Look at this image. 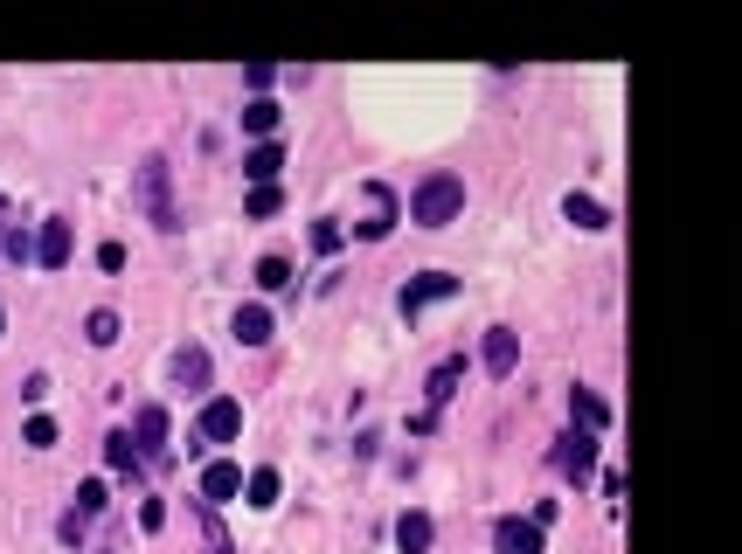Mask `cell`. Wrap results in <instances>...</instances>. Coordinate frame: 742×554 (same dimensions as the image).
Wrapping results in <instances>:
<instances>
[{"mask_svg":"<svg viewBox=\"0 0 742 554\" xmlns=\"http://www.w3.org/2000/svg\"><path fill=\"white\" fill-rule=\"evenodd\" d=\"M479 367H485L493 381H506V375L521 367V333H514V326H485V339H479Z\"/></svg>","mask_w":742,"mask_h":554,"instance_id":"5","label":"cell"},{"mask_svg":"<svg viewBox=\"0 0 742 554\" xmlns=\"http://www.w3.org/2000/svg\"><path fill=\"white\" fill-rule=\"evenodd\" d=\"M341 243H347V229H341L334 216H326V222H313V250H320V257H334Z\"/></svg>","mask_w":742,"mask_h":554,"instance_id":"26","label":"cell"},{"mask_svg":"<svg viewBox=\"0 0 742 554\" xmlns=\"http://www.w3.org/2000/svg\"><path fill=\"white\" fill-rule=\"evenodd\" d=\"M229 333H237L243 347H264V339H271V312H264V305H237V320H229Z\"/></svg>","mask_w":742,"mask_h":554,"instance_id":"13","label":"cell"},{"mask_svg":"<svg viewBox=\"0 0 742 554\" xmlns=\"http://www.w3.org/2000/svg\"><path fill=\"white\" fill-rule=\"evenodd\" d=\"M35 263H42V271H63V263H70V222H63V216L42 222V236H35Z\"/></svg>","mask_w":742,"mask_h":554,"instance_id":"10","label":"cell"},{"mask_svg":"<svg viewBox=\"0 0 742 554\" xmlns=\"http://www.w3.org/2000/svg\"><path fill=\"white\" fill-rule=\"evenodd\" d=\"M458 216H466V180L458 174H424L409 188V222L417 229H451Z\"/></svg>","mask_w":742,"mask_h":554,"instance_id":"2","label":"cell"},{"mask_svg":"<svg viewBox=\"0 0 742 554\" xmlns=\"http://www.w3.org/2000/svg\"><path fill=\"white\" fill-rule=\"evenodd\" d=\"M278 201H285L278 188H250V201H243V208H250V216H278Z\"/></svg>","mask_w":742,"mask_h":554,"instance_id":"27","label":"cell"},{"mask_svg":"<svg viewBox=\"0 0 742 554\" xmlns=\"http://www.w3.org/2000/svg\"><path fill=\"white\" fill-rule=\"evenodd\" d=\"M105 554H112V547H105Z\"/></svg>","mask_w":742,"mask_h":554,"instance_id":"33","label":"cell"},{"mask_svg":"<svg viewBox=\"0 0 742 554\" xmlns=\"http://www.w3.org/2000/svg\"><path fill=\"white\" fill-rule=\"evenodd\" d=\"M278 167H285V146H278V139L243 153V180H250V188H278Z\"/></svg>","mask_w":742,"mask_h":554,"instance_id":"9","label":"cell"},{"mask_svg":"<svg viewBox=\"0 0 742 554\" xmlns=\"http://www.w3.org/2000/svg\"><path fill=\"white\" fill-rule=\"evenodd\" d=\"M278 492H285V479H278L271 464H258V471H250V479H243V499H250V506H258V513H271V506H278Z\"/></svg>","mask_w":742,"mask_h":554,"instance_id":"14","label":"cell"},{"mask_svg":"<svg viewBox=\"0 0 742 554\" xmlns=\"http://www.w3.org/2000/svg\"><path fill=\"white\" fill-rule=\"evenodd\" d=\"M0 222H8V195H0Z\"/></svg>","mask_w":742,"mask_h":554,"instance_id":"31","label":"cell"},{"mask_svg":"<svg viewBox=\"0 0 742 554\" xmlns=\"http://www.w3.org/2000/svg\"><path fill=\"white\" fill-rule=\"evenodd\" d=\"M105 458H112V471H125V479H139V464H146L139 443H133V430H112L105 437Z\"/></svg>","mask_w":742,"mask_h":554,"instance_id":"16","label":"cell"},{"mask_svg":"<svg viewBox=\"0 0 742 554\" xmlns=\"http://www.w3.org/2000/svg\"><path fill=\"white\" fill-rule=\"evenodd\" d=\"M569 416H576V424L591 430V437L610 430V403H604V395H591V388H569Z\"/></svg>","mask_w":742,"mask_h":554,"instance_id":"11","label":"cell"},{"mask_svg":"<svg viewBox=\"0 0 742 554\" xmlns=\"http://www.w3.org/2000/svg\"><path fill=\"white\" fill-rule=\"evenodd\" d=\"M195 437H201V443H237V437H243V403H237V395H216V403H201Z\"/></svg>","mask_w":742,"mask_h":554,"instance_id":"4","label":"cell"},{"mask_svg":"<svg viewBox=\"0 0 742 554\" xmlns=\"http://www.w3.org/2000/svg\"><path fill=\"white\" fill-rule=\"evenodd\" d=\"M139 443H146V451H160V443H167V409L160 403L139 409Z\"/></svg>","mask_w":742,"mask_h":554,"instance_id":"22","label":"cell"},{"mask_svg":"<svg viewBox=\"0 0 742 554\" xmlns=\"http://www.w3.org/2000/svg\"><path fill=\"white\" fill-rule=\"evenodd\" d=\"M458 375H466V360H445L438 375H430V416H438V409L451 403V395H458Z\"/></svg>","mask_w":742,"mask_h":554,"instance_id":"20","label":"cell"},{"mask_svg":"<svg viewBox=\"0 0 742 554\" xmlns=\"http://www.w3.org/2000/svg\"><path fill=\"white\" fill-rule=\"evenodd\" d=\"M562 216H569L576 229H610V216H604V201H591V195H569V201H562Z\"/></svg>","mask_w":742,"mask_h":554,"instance_id":"19","label":"cell"},{"mask_svg":"<svg viewBox=\"0 0 742 554\" xmlns=\"http://www.w3.org/2000/svg\"><path fill=\"white\" fill-rule=\"evenodd\" d=\"M105 479H84V485H76V520H97V513H105Z\"/></svg>","mask_w":742,"mask_h":554,"instance_id":"24","label":"cell"},{"mask_svg":"<svg viewBox=\"0 0 742 554\" xmlns=\"http://www.w3.org/2000/svg\"><path fill=\"white\" fill-rule=\"evenodd\" d=\"M0 250H8L14 263H35V236H21V229H8V243H0Z\"/></svg>","mask_w":742,"mask_h":554,"instance_id":"28","label":"cell"},{"mask_svg":"<svg viewBox=\"0 0 742 554\" xmlns=\"http://www.w3.org/2000/svg\"><path fill=\"white\" fill-rule=\"evenodd\" d=\"M133 208L153 222V229H181V208H174V167L160 160V153H146L139 160V174H133Z\"/></svg>","mask_w":742,"mask_h":554,"instance_id":"1","label":"cell"},{"mask_svg":"<svg viewBox=\"0 0 742 554\" xmlns=\"http://www.w3.org/2000/svg\"><path fill=\"white\" fill-rule=\"evenodd\" d=\"M493 547H500V554H542V526L506 513V520H493Z\"/></svg>","mask_w":742,"mask_h":554,"instance_id":"8","label":"cell"},{"mask_svg":"<svg viewBox=\"0 0 742 554\" xmlns=\"http://www.w3.org/2000/svg\"><path fill=\"white\" fill-rule=\"evenodd\" d=\"M84 526H91V520H76V513H63V520H56V534H63V547H76V541H84Z\"/></svg>","mask_w":742,"mask_h":554,"instance_id":"30","label":"cell"},{"mask_svg":"<svg viewBox=\"0 0 742 554\" xmlns=\"http://www.w3.org/2000/svg\"><path fill=\"white\" fill-rule=\"evenodd\" d=\"M243 84H250V91H258V97H264V91L278 84V70H271V63H250V70H243Z\"/></svg>","mask_w":742,"mask_h":554,"instance_id":"29","label":"cell"},{"mask_svg":"<svg viewBox=\"0 0 742 554\" xmlns=\"http://www.w3.org/2000/svg\"><path fill=\"white\" fill-rule=\"evenodd\" d=\"M368 201H375V216L362 222V236H368V243H382V236L396 229V195L389 188H368Z\"/></svg>","mask_w":742,"mask_h":554,"instance_id":"17","label":"cell"},{"mask_svg":"<svg viewBox=\"0 0 742 554\" xmlns=\"http://www.w3.org/2000/svg\"><path fill=\"white\" fill-rule=\"evenodd\" d=\"M174 381H181V388H209V354L181 347V354H174Z\"/></svg>","mask_w":742,"mask_h":554,"instance_id":"18","label":"cell"},{"mask_svg":"<svg viewBox=\"0 0 742 554\" xmlns=\"http://www.w3.org/2000/svg\"><path fill=\"white\" fill-rule=\"evenodd\" d=\"M430 541H438L430 513H403V520H396V547H403V554H430Z\"/></svg>","mask_w":742,"mask_h":554,"instance_id":"12","label":"cell"},{"mask_svg":"<svg viewBox=\"0 0 742 554\" xmlns=\"http://www.w3.org/2000/svg\"><path fill=\"white\" fill-rule=\"evenodd\" d=\"M237 492H243V464H229V458L201 464V499H209V506H229Z\"/></svg>","mask_w":742,"mask_h":554,"instance_id":"7","label":"cell"},{"mask_svg":"<svg viewBox=\"0 0 742 554\" xmlns=\"http://www.w3.org/2000/svg\"><path fill=\"white\" fill-rule=\"evenodd\" d=\"M555 471H562L569 485H591V479H597V437H591V430L555 437Z\"/></svg>","mask_w":742,"mask_h":554,"instance_id":"3","label":"cell"},{"mask_svg":"<svg viewBox=\"0 0 742 554\" xmlns=\"http://www.w3.org/2000/svg\"><path fill=\"white\" fill-rule=\"evenodd\" d=\"M21 443H29V451H49V443H56V416H29V424H21Z\"/></svg>","mask_w":742,"mask_h":554,"instance_id":"25","label":"cell"},{"mask_svg":"<svg viewBox=\"0 0 742 554\" xmlns=\"http://www.w3.org/2000/svg\"><path fill=\"white\" fill-rule=\"evenodd\" d=\"M258 292H292V263L285 257H264L258 263Z\"/></svg>","mask_w":742,"mask_h":554,"instance_id":"23","label":"cell"},{"mask_svg":"<svg viewBox=\"0 0 742 554\" xmlns=\"http://www.w3.org/2000/svg\"><path fill=\"white\" fill-rule=\"evenodd\" d=\"M84 339H91V347H112V339H118V312H112V305H97L91 320H84Z\"/></svg>","mask_w":742,"mask_h":554,"instance_id":"21","label":"cell"},{"mask_svg":"<svg viewBox=\"0 0 742 554\" xmlns=\"http://www.w3.org/2000/svg\"><path fill=\"white\" fill-rule=\"evenodd\" d=\"M0 333H8V312H0Z\"/></svg>","mask_w":742,"mask_h":554,"instance_id":"32","label":"cell"},{"mask_svg":"<svg viewBox=\"0 0 742 554\" xmlns=\"http://www.w3.org/2000/svg\"><path fill=\"white\" fill-rule=\"evenodd\" d=\"M458 292H466V284H458L451 271H424L417 284H403V299H396V305H403V320H417L424 305H438V299H458Z\"/></svg>","mask_w":742,"mask_h":554,"instance_id":"6","label":"cell"},{"mask_svg":"<svg viewBox=\"0 0 742 554\" xmlns=\"http://www.w3.org/2000/svg\"><path fill=\"white\" fill-rule=\"evenodd\" d=\"M278 118H285V112H278L271 97H250V104H243V132H250V139H258V146H264L271 132H278Z\"/></svg>","mask_w":742,"mask_h":554,"instance_id":"15","label":"cell"}]
</instances>
